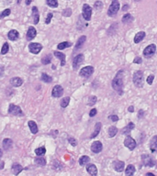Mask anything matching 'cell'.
Returning a JSON list of instances; mask_svg holds the SVG:
<instances>
[{
	"label": "cell",
	"mask_w": 157,
	"mask_h": 176,
	"mask_svg": "<svg viewBox=\"0 0 157 176\" xmlns=\"http://www.w3.org/2000/svg\"><path fill=\"white\" fill-rule=\"evenodd\" d=\"M145 176H155L153 173H147L145 174Z\"/></svg>",
	"instance_id": "obj_54"
},
{
	"label": "cell",
	"mask_w": 157,
	"mask_h": 176,
	"mask_svg": "<svg viewBox=\"0 0 157 176\" xmlns=\"http://www.w3.org/2000/svg\"><path fill=\"white\" fill-rule=\"evenodd\" d=\"M101 127H102V124H101V122H97L95 125V129H94V132L91 134L90 136V139H95L97 136L99 134L100 130H101Z\"/></svg>",
	"instance_id": "obj_21"
},
{
	"label": "cell",
	"mask_w": 157,
	"mask_h": 176,
	"mask_svg": "<svg viewBox=\"0 0 157 176\" xmlns=\"http://www.w3.org/2000/svg\"><path fill=\"white\" fill-rule=\"evenodd\" d=\"M111 86L117 92L119 95L123 94V88H124V71L119 70L113 78L111 82Z\"/></svg>",
	"instance_id": "obj_1"
},
{
	"label": "cell",
	"mask_w": 157,
	"mask_h": 176,
	"mask_svg": "<svg viewBox=\"0 0 157 176\" xmlns=\"http://www.w3.org/2000/svg\"><path fill=\"white\" fill-rule=\"evenodd\" d=\"M136 2H139V1H141V0H135Z\"/></svg>",
	"instance_id": "obj_57"
},
{
	"label": "cell",
	"mask_w": 157,
	"mask_h": 176,
	"mask_svg": "<svg viewBox=\"0 0 157 176\" xmlns=\"http://www.w3.org/2000/svg\"><path fill=\"white\" fill-rule=\"evenodd\" d=\"M8 50H9V45H8V42L4 43L3 47H2V50H1V54H3V55H4V54L8 53Z\"/></svg>",
	"instance_id": "obj_43"
},
{
	"label": "cell",
	"mask_w": 157,
	"mask_h": 176,
	"mask_svg": "<svg viewBox=\"0 0 157 176\" xmlns=\"http://www.w3.org/2000/svg\"><path fill=\"white\" fill-rule=\"evenodd\" d=\"M8 113L10 115H12V116H16V117H22V116H23L21 108H20L18 105H13V104H11V105H9Z\"/></svg>",
	"instance_id": "obj_8"
},
{
	"label": "cell",
	"mask_w": 157,
	"mask_h": 176,
	"mask_svg": "<svg viewBox=\"0 0 157 176\" xmlns=\"http://www.w3.org/2000/svg\"><path fill=\"white\" fill-rule=\"evenodd\" d=\"M109 118L113 122H116V121H118V120H119V117L117 115H110L109 117Z\"/></svg>",
	"instance_id": "obj_48"
},
{
	"label": "cell",
	"mask_w": 157,
	"mask_h": 176,
	"mask_svg": "<svg viewBox=\"0 0 157 176\" xmlns=\"http://www.w3.org/2000/svg\"><path fill=\"white\" fill-rule=\"evenodd\" d=\"M31 1H32V0H26V5H28V6H29V5L31 3Z\"/></svg>",
	"instance_id": "obj_55"
},
{
	"label": "cell",
	"mask_w": 157,
	"mask_h": 176,
	"mask_svg": "<svg viewBox=\"0 0 157 176\" xmlns=\"http://www.w3.org/2000/svg\"><path fill=\"white\" fill-rule=\"evenodd\" d=\"M82 15H83V18L87 21H89L91 19V16H92V7H91L88 4H84L83 8H82Z\"/></svg>",
	"instance_id": "obj_6"
},
{
	"label": "cell",
	"mask_w": 157,
	"mask_h": 176,
	"mask_svg": "<svg viewBox=\"0 0 157 176\" xmlns=\"http://www.w3.org/2000/svg\"><path fill=\"white\" fill-rule=\"evenodd\" d=\"M141 63H143V59H141V57H139V56L135 57V59L133 60V63H136V64H141Z\"/></svg>",
	"instance_id": "obj_49"
},
{
	"label": "cell",
	"mask_w": 157,
	"mask_h": 176,
	"mask_svg": "<svg viewBox=\"0 0 157 176\" xmlns=\"http://www.w3.org/2000/svg\"><path fill=\"white\" fill-rule=\"evenodd\" d=\"M98 102V97L96 95H91L88 99V105H94Z\"/></svg>",
	"instance_id": "obj_40"
},
{
	"label": "cell",
	"mask_w": 157,
	"mask_h": 176,
	"mask_svg": "<svg viewBox=\"0 0 157 176\" xmlns=\"http://www.w3.org/2000/svg\"><path fill=\"white\" fill-rule=\"evenodd\" d=\"M94 71H95V69H94L93 66H91V65H87V66H85L84 68H82L80 70L79 74H80L81 77L88 78L94 73Z\"/></svg>",
	"instance_id": "obj_5"
},
{
	"label": "cell",
	"mask_w": 157,
	"mask_h": 176,
	"mask_svg": "<svg viewBox=\"0 0 157 176\" xmlns=\"http://www.w3.org/2000/svg\"><path fill=\"white\" fill-rule=\"evenodd\" d=\"M13 147V140L11 139H5L3 140V148L6 150L11 149Z\"/></svg>",
	"instance_id": "obj_22"
},
{
	"label": "cell",
	"mask_w": 157,
	"mask_h": 176,
	"mask_svg": "<svg viewBox=\"0 0 157 176\" xmlns=\"http://www.w3.org/2000/svg\"><path fill=\"white\" fill-rule=\"evenodd\" d=\"M141 162L144 166H147V167H154L155 165V160L149 154L141 155Z\"/></svg>",
	"instance_id": "obj_7"
},
{
	"label": "cell",
	"mask_w": 157,
	"mask_h": 176,
	"mask_svg": "<svg viewBox=\"0 0 157 176\" xmlns=\"http://www.w3.org/2000/svg\"><path fill=\"white\" fill-rule=\"evenodd\" d=\"M53 17V13H49V14L47 15L46 19H45V23H46V24H50V22H51V20H52Z\"/></svg>",
	"instance_id": "obj_47"
},
{
	"label": "cell",
	"mask_w": 157,
	"mask_h": 176,
	"mask_svg": "<svg viewBox=\"0 0 157 176\" xmlns=\"http://www.w3.org/2000/svg\"><path fill=\"white\" fill-rule=\"evenodd\" d=\"M94 7L97 9V10H101L103 7V3L100 1V0H98V1H96L95 4H94Z\"/></svg>",
	"instance_id": "obj_42"
},
{
	"label": "cell",
	"mask_w": 157,
	"mask_h": 176,
	"mask_svg": "<svg viewBox=\"0 0 157 176\" xmlns=\"http://www.w3.org/2000/svg\"><path fill=\"white\" fill-rule=\"evenodd\" d=\"M72 46V43L69 42V41H63V42H61L58 44V46H57V49L58 50H63L65 48H69Z\"/></svg>",
	"instance_id": "obj_34"
},
{
	"label": "cell",
	"mask_w": 157,
	"mask_h": 176,
	"mask_svg": "<svg viewBox=\"0 0 157 176\" xmlns=\"http://www.w3.org/2000/svg\"><path fill=\"white\" fill-rule=\"evenodd\" d=\"M10 13H11V10H10L9 8L5 9L4 11H2L1 13H0V18H6V17L9 16Z\"/></svg>",
	"instance_id": "obj_41"
},
{
	"label": "cell",
	"mask_w": 157,
	"mask_h": 176,
	"mask_svg": "<svg viewBox=\"0 0 157 176\" xmlns=\"http://www.w3.org/2000/svg\"><path fill=\"white\" fill-rule=\"evenodd\" d=\"M128 111L130 112V113H132L134 111V107H133V105H130V107H128Z\"/></svg>",
	"instance_id": "obj_52"
},
{
	"label": "cell",
	"mask_w": 157,
	"mask_h": 176,
	"mask_svg": "<svg viewBox=\"0 0 157 176\" xmlns=\"http://www.w3.org/2000/svg\"><path fill=\"white\" fill-rule=\"evenodd\" d=\"M149 147L152 152H157V135H154L150 140Z\"/></svg>",
	"instance_id": "obj_16"
},
{
	"label": "cell",
	"mask_w": 157,
	"mask_h": 176,
	"mask_svg": "<svg viewBox=\"0 0 157 176\" xmlns=\"http://www.w3.org/2000/svg\"><path fill=\"white\" fill-rule=\"evenodd\" d=\"M135 166L132 164H129L127 166V168L125 169V175L126 176H133L135 173Z\"/></svg>",
	"instance_id": "obj_24"
},
{
	"label": "cell",
	"mask_w": 157,
	"mask_h": 176,
	"mask_svg": "<svg viewBox=\"0 0 157 176\" xmlns=\"http://www.w3.org/2000/svg\"><path fill=\"white\" fill-rule=\"evenodd\" d=\"M35 163H37L39 165H42V166H44V165H46V160H45L44 158H42V156H39V158L35 159Z\"/></svg>",
	"instance_id": "obj_35"
},
{
	"label": "cell",
	"mask_w": 157,
	"mask_h": 176,
	"mask_svg": "<svg viewBox=\"0 0 157 176\" xmlns=\"http://www.w3.org/2000/svg\"><path fill=\"white\" fill-rule=\"evenodd\" d=\"M51 62H52V56H51L50 54L46 55V56L43 57L42 60V63L43 64H45V65L51 63Z\"/></svg>",
	"instance_id": "obj_39"
},
{
	"label": "cell",
	"mask_w": 157,
	"mask_h": 176,
	"mask_svg": "<svg viewBox=\"0 0 157 176\" xmlns=\"http://www.w3.org/2000/svg\"><path fill=\"white\" fill-rule=\"evenodd\" d=\"M89 162H90V158L88 157V156H87V155H84V156H82V157L79 159V164H80V166L87 165Z\"/></svg>",
	"instance_id": "obj_32"
},
{
	"label": "cell",
	"mask_w": 157,
	"mask_h": 176,
	"mask_svg": "<svg viewBox=\"0 0 157 176\" xmlns=\"http://www.w3.org/2000/svg\"><path fill=\"white\" fill-rule=\"evenodd\" d=\"M42 80L44 82V83H52L53 81V78L50 76V75H48L47 73H43L42 74Z\"/></svg>",
	"instance_id": "obj_36"
},
{
	"label": "cell",
	"mask_w": 157,
	"mask_h": 176,
	"mask_svg": "<svg viewBox=\"0 0 157 176\" xmlns=\"http://www.w3.org/2000/svg\"><path fill=\"white\" fill-rule=\"evenodd\" d=\"M129 5H124V6H123V8H122V10L123 11H126V10H127V9H129Z\"/></svg>",
	"instance_id": "obj_53"
},
{
	"label": "cell",
	"mask_w": 157,
	"mask_h": 176,
	"mask_svg": "<svg viewBox=\"0 0 157 176\" xmlns=\"http://www.w3.org/2000/svg\"><path fill=\"white\" fill-rule=\"evenodd\" d=\"M68 141H69V143H70L71 145L73 146V147H75V146L77 145V141H76V139H74V138H69V139H68Z\"/></svg>",
	"instance_id": "obj_46"
},
{
	"label": "cell",
	"mask_w": 157,
	"mask_h": 176,
	"mask_svg": "<svg viewBox=\"0 0 157 176\" xmlns=\"http://www.w3.org/2000/svg\"><path fill=\"white\" fill-rule=\"evenodd\" d=\"M124 146L126 148H128L130 150H133L136 148V146H137V143H136L135 139H133V138L127 135V137L124 139Z\"/></svg>",
	"instance_id": "obj_9"
},
{
	"label": "cell",
	"mask_w": 157,
	"mask_h": 176,
	"mask_svg": "<svg viewBox=\"0 0 157 176\" xmlns=\"http://www.w3.org/2000/svg\"><path fill=\"white\" fill-rule=\"evenodd\" d=\"M108 132H109V138H113V137H115L116 135H117V133L119 132V130H118L117 127H115V126H111V127H109Z\"/></svg>",
	"instance_id": "obj_31"
},
{
	"label": "cell",
	"mask_w": 157,
	"mask_h": 176,
	"mask_svg": "<svg viewBox=\"0 0 157 176\" xmlns=\"http://www.w3.org/2000/svg\"><path fill=\"white\" fill-rule=\"evenodd\" d=\"M133 20H134V18L132 17V15L129 14V13L125 14L123 16V18H122V19H121V21H122V23H124V24L130 23V22H132Z\"/></svg>",
	"instance_id": "obj_29"
},
{
	"label": "cell",
	"mask_w": 157,
	"mask_h": 176,
	"mask_svg": "<svg viewBox=\"0 0 157 176\" xmlns=\"http://www.w3.org/2000/svg\"><path fill=\"white\" fill-rule=\"evenodd\" d=\"M36 35H37V31L35 29V28L32 26L29 27L28 32H27V39L28 41H32V39L36 37Z\"/></svg>",
	"instance_id": "obj_17"
},
{
	"label": "cell",
	"mask_w": 157,
	"mask_h": 176,
	"mask_svg": "<svg viewBox=\"0 0 157 176\" xmlns=\"http://www.w3.org/2000/svg\"><path fill=\"white\" fill-rule=\"evenodd\" d=\"M63 94V88L61 85H55L53 88L52 91V95L53 97H61Z\"/></svg>",
	"instance_id": "obj_14"
},
{
	"label": "cell",
	"mask_w": 157,
	"mask_h": 176,
	"mask_svg": "<svg viewBox=\"0 0 157 176\" xmlns=\"http://www.w3.org/2000/svg\"><path fill=\"white\" fill-rule=\"evenodd\" d=\"M132 81L134 85L137 88H143V83H144V74L141 71H136L133 73L132 76Z\"/></svg>",
	"instance_id": "obj_2"
},
{
	"label": "cell",
	"mask_w": 157,
	"mask_h": 176,
	"mask_svg": "<svg viewBox=\"0 0 157 176\" xmlns=\"http://www.w3.org/2000/svg\"><path fill=\"white\" fill-rule=\"evenodd\" d=\"M69 103H70V97L66 96V97H63L62 100H61L60 105H61V107H62L63 108H65V107H68Z\"/></svg>",
	"instance_id": "obj_33"
},
{
	"label": "cell",
	"mask_w": 157,
	"mask_h": 176,
	"mask_svg": "<svg viewBox=\"0 0 157 176\" xmlns=\"http://www.w3.org/2000/svg\"><path fill=\"white\" fill-rule=\"evenodd\" d=\"M71 15H72V9L67 7V8H65L64 10L63 11V17H70Z\"/></svg>",
	"instance_id": "obj_44"
},
{
	"label": "cell",
	"mask_w": 157,
	"mask_h": 176,
	"mask_svg": "<svg viewBox=\"0 0 157 176\" xmlns=\"http://www.w3.org/2000/svg\"><path fill=\"white\" fill-rule=\"evenodd\" d=\"M119 0H112V2H111L110 6L109 7V10H108V15L109 17H114L117 15V13L119 12Z\"/></svg>",
	"instance_id": "obj_3"
},
{
	"label": "cell",
	"mask_w": 157,
	"mask_h": 176,
	"mask_svg": "<svg viewBox=\"0 0 157 176\" xmlns=\"http://www.w3.org/2000/svg\"><path fill=\"white\" fill-rule=\"evenodd\" d=\"M135 128V125L133 122H130L126 127H124L122 129H121V134H123V135H128L129 133L131 132V130H133Z\"/></svg>",
	"instance_id": "obj_18"
},
{
	"label": "cell",
	"mask_w": 157,
	"mask_h": 176,
	"mask_svg": "<svg viewBox=\"0 0 157 176\" xmlns=\"http://www.w3.org/2000/svg\"><path fill=\"white\" fill-rule=\"evenodd\" d=\"M143 116H144V111H143V109H140V111L138 113V118H143Z\"/></svg>",
	"instance_id": "obj_51"
},
{
	"label": "cell",
	"mask_w": 157,
	"mask_h": 176,
	"mask_svg": "<svg viewBox=\"0 0 157 176\" xmlns=\"http://www.w3.org/2000/svg\"><path fill=\"white\" fill-rule=\"evenodd\" d=\"M8 38L10 39V41H16L19 38V33L17 31H15V29H12V31H10L8 34Z\"/></svg>",
	"instance_id": "obj_20"
},
{
	"label": "cell",
	"mask_w": 157,
	"mask_h": 176,
	"mask_svg": "<svg viewBox=\"0 0 157 176\" xmlns=\"http://www.w3.org/2000/svg\"><path fill=\"white\" fill-rule=\"evenodd\" d=\"M97 113H98V110L96 108H93V109H91V111L89 112V116L91 118H93V117H95L96 115H97Z\"/></svg>",
	"instance_id": "obj_50"
},
{
	"label": "cell",
	"mask_w": 157,
	"mask_h": 176,
	"mask_svg": "<svg viewBox=\"0 0 157 176\" xmlns=\"http://www.w3.org/2000/svg\"><path fill=\"white\" fill-rule=\"evenodd\" d=\"M85 41H87V36H85V35H83V36H81L79 39H78V41L76 42V44H75V50H77V49H80L81 47L83 46L84 43L85 42Z\"/></svg>",
	"instance_id": "obj_30"
},
{
	"label": "cell",
	"mask_w": 157,
	"mask_h": 176,
	"mask_svg": "<svg viewBox=\"0 0 157 176\" xmlns=\"http://www.w3.org/2000/svg\"><path fill=\"white\" fill-rule=\"evenodd\" d=\"M155 52H156V45L150 44L143 50V56L147 59H150L154 56Z\"/></svg>",
	"instance_id": "obj_4"
},
{
	"label": "cell",
	"mask_w": 157,
	"mask_h": 176,
	"mask_svg": "<svg viewBox=\"0 0 157 176\" xmlns=\"http://www.w3.org/2000/svg\"><path fill=\"white\" fill-rule=\"evenodd\" d=\"M29 52L33 54H38L42 50V45L40 43H30L29 45Z\"/></svg>",
	"instance_id": "obj_12"
},
{
	"label": "cell",
	"mask_w": 157,
	"mask_h": 176,
	"mask_svg": "<svg viewBox=\"0 0 157 176\" xmlns=\"http://www.w3.org/2000/svg\"><path fill=\"white\" fill-rule=\"evenodd\" d=\"M46 4L49 7L55 8L58 7V1L57 0H46Z\"/></svg>",
	"instance_id": "obj_38"
},
{
	"label": "cell",
	"mask_w": 157,
	"mask_h": 176,
	"mask_svg": "<svg viewBox=\"0 0 157 176\" xmlns=\"http://www.w3.org/2000/svg\"><path fill=\"white\" fill-rule=\"evenodd\" d=\"M10 84H11V85L14 87H18L23 84V80L19 77H14V78L10 79Z\"/></svg>",
	"instance_id": "obj_23"
},
{
	"label": "cell",
	"mask_w": 157,
	"mask_h": 176,
	"mask_svg": "<svg viewBox=\"0 0 157 176\" xmlns=\"http://www.w3.org/2000/svg\"><path fill=\"white\" fill-rule=\"evenodd\" d=\"M54 56L57 57L61 61V66H64L65 65V54L61 52H54Z\"/></svg>",
	"instance_id": "obj_25"
},
{
	"label": "cell",
	"mask_w": 157,
	"mask_h": 176,
	"mask_svg": "<svg viewBox=\"0 0 157 176\" xmlns=\"http://www.w3.org/2000/svg\"><path fill=\"white\" fill-rule=\"evenodd\" d=\"M28 125H29V128L30 129V132L32 134H37L39 129H38V126L36 124V122L32 121V120H30V121L28 122Z\"/></svg>",
	"instance_id": "obj_26"
},
{
	"label": "cell",
	"mask_w": 157,
	"mask_h": 176,
	"mask_svg": "<svg viewBox=\"0 0 157 176\" xmlns=\"http://www.w3.org/2000/svg\"><path fill=\"white\" fill-rule=\"evenodd\" d=\"M145 36H146V34H145L144 31H140L138 33H136L135 37H134V39H133L134 43L135 44H138L141 41H143V39H144V38H145Z\"/></svg>",
	"instance_id": "obj_19"
},
{
	"label": "cell",
	"mask_w": 157,
	"mask_h": 176,
	"mask_svg": "<svg viewBox=\"0 0 157 176\" xmlns=\"http://www.w3.org/2000/svg\"><path fill=\"white\" fill-rule=\"evenodd\" d=\"M91 152H94V153H99L102 152L103 149V145L102 143H101L100 141H98V140H96V141H94L92 143V145H91Z\"/></svg>",
	"instance_id": "obj_11"
},
{
	"label": "cell",
	"mask_w": 157,
	"mask_h": 176,
	"mask_svg": "<svg viewBox=\"0 0 157 176\" xmlns=\"http://www.w3.org/2000/svg\"><path fill=\"white\" fill-rule=\"evenodd\" d=\"M32 17H33V23L38 24L40 20V15H39V10L37 7H32Z\"/></svg>",
	"instance_id": "obj_27"
},
{
	"label": "cell",
	"mask_w": 157,
	"mask_h": 176,
	"mask_svg": "<svg viewBox=\"0 0 157 176\" xmlns=\"http://www.w3.org/2000/svg\"><path fill=\"white\" fill-rule=\"evenodd\" d=\"M2 155H3V152H2V149H0V158H1V157H2Z\"/></svg>",
	"instance_id": "obj_56"
},
{
	"label": "cell",
	"mask_w": 157,
	"mask_h": 176,
	"mask_svg": "<svg viewBox=\"0 0 157 176\" xmlns=\"http://www.w3.org/2000/svg\"><path fill=\"white\" fill-rule=\"evenodd\" d=\"M87 172L91 176H98V168L97 166L93 163H89L87 166Z\"/></svg>",
	"instance_id": "obj_15"
},
{
	"label": "cell",
	"mask_w": 157,
	"mask_h": 176,
	"mask_svg": "<svg viewBox=\"0 0 157 176\" xmlns=\"http://www.w3.org/2000/svg\"><path fill=\"white\" fill-rule=\"evenodd\" d=\"M22 170H23V167L20 164L16 163L12 166V173H14V175H18L22 172Z\"/></svg>",
	"instance_id": "obj_28"
},
{
	"label": "cell",
	"mask_w": 157,
	"mask_h": 176,
	"mask_svg": "<svg viewBox=\"0 0 157 176\" xmlns=\"http://www.w3.org/2000/svg\"><path fill=\"white\" fill-rule=\"evenodd\" d=\"M113 168L117 173H121L124 171L125 163H124V162H122V160H116L113 162Z\"/></svg>",
	"instance_id": "obj_13"
},
{
	"label": "cell",
	"mask_w": 157,
	"mask_h": 176,
	"mask_svg": "<svg viewBox=\"0 0 157 176\" xmlns=\"http://www.w3.org/2000/svg\"><path fill=\"white\" fill-rule=\"evenodd\" d=\"M154 74H151L147 77V80H146V82H147L148 84H153V82H154Z\"/></svg>",
	"instance_id": "obj_45"
},
{
	"label": "cell",
	"mask_w": 157,
	"mask_h": 176,
	"mask_svg": "<svg viewBox=\"0 0 157 176\" xmlns=\"http://www.w3.org/2000/svg\"><path fill=\"white\" fill-rule=\"evenodd\" d=\"M84 60H85V57H84V55L82 53L76 55V56H75L74 58V60H73V68H74V70H76L80 66V65L83 63Z\"/></svg>",
	"instance_id": "obj_10"
},
{
	"label": "cell",
	"mask_w": 157,
	"mask_h": 176,
	"mask_svg": "<svg viewBox=\"0 0 157 176\" xmlns=\"http://www.w3.org/2000/svg\"><path fill=\"white\" fill-rule=\"evenodd\" d=\"M35 153H36L37 156H43L45 153H46V149L44 147H40L35 149Z\"/></svg>",
	"instance_id": "obj_37"
}]
</instances>
